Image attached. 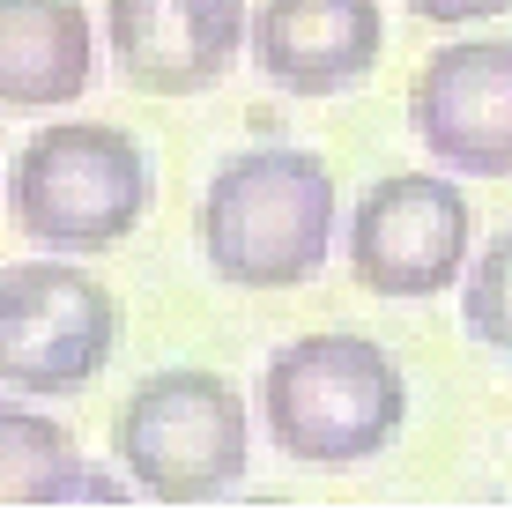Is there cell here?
I'll return each instance as SVG.
<instances>
[{
  "mask_svg": "<svg viewBox=\"0 0 512 512\" xmlns=\"http://www.w3.org/2000/svg\"><path fill=\"white\" fill-rule=\"evenodd\" d=\"M461 327L483 349H505L512 357V223L475 253V268L461 282Z\"/></svg>",
  "mask_w": 512,
  "mask_h": 512,
  "instance_id": "12",
  "label": "cell"
},
{
  "mask_svg": "<svg viewBox=\"0 0 512 512\" xmlns=\"http://www.w3.org/2000/svg\"><path fill=\"white\" fill-rule=\"evenodd\" d=\"M468 193L438 171H394L349 208V275L372 297H438L468 260Z\"/></svg>",
  "mask_w": 512,
  "mask_h": 512,
  "instance_id": "6",
  "label": "cell"
},
{
  "mask_svg": "<svg viewBox=\"0 0 512 512\" xmlns=\"http://www.w3.org/2000/svg\"><path fill=\"white\" fill-rule=\"evenodd\" d=\"M268 438L305 468H349L394 446L409 416V379L372 334H305L260 372Z\"/></svg>",
  "mask_w": 512,
  "mask_h": 512,
  "instance_id": "2",
  "label": "cell"
},
{
  "mask_svg": "<svg viewBox=\"0 0 512 512\" xmlns=\"http://www.w3.org/2000/svg\"><path fill=\"white\" fill-rule=\"evenodd\" d=\"M8 208L15 231L52 253H104L149 216V156L104 119L38 127L8 171Z\"/></svg>",
  "mask_w": 512,
  "mask_h": 512,
  "instance_id": "3",
  "label": "cell"
},
{
  "mask_svg": "<svg viewBox=\"0 0 512 512\" xmlns=\"http://www.w3.org/2000/svg\"><path fill=\"white\" fill-rule=\"evenodd\" d=\"M119 468L156 505H208L245 483V401L223 372L171 364L127 394L112 423Z\"/></svg>",
  "mask_w": 512,
  "mask_h": 512,
  "instance_id": "4",
  "label": "cell"
},
{
  "mask_svg": "<svg viewBox=\"0 0 512 512\" xmlns=\"http://www.w3.org/2000/svg\"><path fill=\"white\" fill-rule=\"evenodd\" d=\"M104 45L141 97H201L245 45V0H104Z\"/></svg>",
  "mask_w": 512,
  "mask_h": 512,
  "instance_id": "8",
  "label": "cell"
},
{
  "mask_svg": "<svg viewBox=\"0 0 512 512\" xmlns=\"http://www.w3.org/2000/svg\"><path fill=\"white\" fill-rule=\"evenodd\" d=\"M90 8L82 0H0V97L15 112H52L90 90Z\"/></svg>",
  "mask_w": 512,
  "mask_h": 512,
  "instance_id": "10",
  "label": "cell"
},
{
  "mask_svg": "<svg viewBox=\"0 0 512 512\" xmlns=\"http://www.w3.org/2000/svg\"><path fill=\"white\" fill-rule=\"evenodd\" d=\"M386 15L379 0H260L253 60L290 97H342L379 67Z\"/></svg>",
  "mask_w": 512,
  "mask_h": 512,
  "instance_id": "9",
  "label": "cell"
},
{
  "mask_svg": "<svg viewBox=\"0 0 512 512\" xmlns=\"http://www.w3.org/2000/svg\"><path fill=\"white\" fill-rule=\"evenodd\" d=\"M0 498L8 505H67V498L119 505L127 490L82 468L75 438H67L60 423H45L38 409H8L0 416Z\"/></svg>",
  "mask_w": 512,
  "mask_h": 512,
  "instance_id": "11",
  "label": "cell"
},
{
  "mask_svg": "<svg viewBox=\"0 0 512 512\" xmlns=\"http://www.w3.org/2000/svg\"><path fill=\"white\" fill-rule=\"evenodd\" d=\"M342 193L312 149H238L201 193V253L231 290H297L327 268Z\"/></svg>",
  "mask_w": 512,
  "mask_h": 512,
  "instance_id": "1",
  "label": "cell"
},
{
  "mask_svg": "<svg viewBox=\"0 0 512 512\" xmlns=\"http://www.w3.org/2000/svg\"><path fill=\"white\" fill-rule=\"evenodd\" d=\"M423 23H490V15H505L512 0H409Z\"/></svg>",
  "mask_w": 512,
  "mask_h": 512,
  "instance_id": "13",
  "label": "cell"
},
{
  "mask_svg": "<svg viewBox=\"0 0 512 512\" xmlns=\"http://www.w3.org/2000/svg\"><path fill=\"white\" fill-rule=\"evenodd\" d=\"M416 141L461 179H512V38H461L409 90Z\"/></svg>",
  "mask_w": 512,
  "mask_h": 512,
  "instance_id": "7",
  "label": "cell"
},
{
  "mask_svg": "<svg viewBox=\"0 0 512 512\" xmlns=\"http://www.w3.org/2000/svg\"><path fill=\"white\" fill-rule=\"evenodd\" d=\"M119 342L112 290L75 260H15L0 275V379L15 394H82Z\"/></svg>",
  "mask_w": 512,
  "mask_h": 512,
  "instance_id": "5",
  "label": "cell"
}]
</instances>
